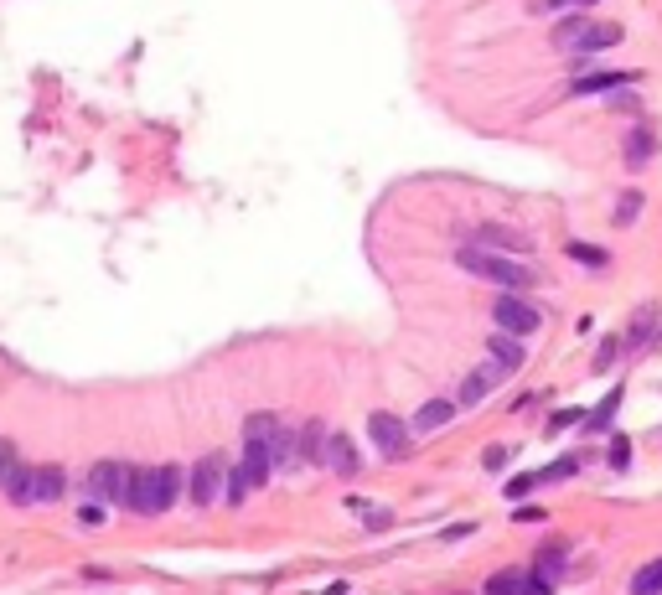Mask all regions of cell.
<instances>
[{"label":"cell","instance_id":"cell-8","mask_svg":"<svg viewBox=\"0 0 662 595\" xmlns=\"http://www.w3.org/2000/svg\"><path fill=\"white\" fill-rule=\"evenodd\" d=\"M487 595H549V580L538 570H502L487 580Z\"/></svg>","mask_w":662,"mask_h":595},{"label":"cell","instance_id":"cell-6","mask_svg":"<svg viewBox=\"0 0 662 595\" xmlns=\"http://www.w3.org/2000/svg\"><path fill=\"white\" fill-rule=\"evenodd\" d=\"M492 316H497V326H502V332H513V337H528V332H538V326H544V316H538L528 301H518L513 290H507L502 301L492 306Z\"/></svg>","mask_w":662,"mask_h":595},{"label":"cell","instance_id":"cell-20","mask_svg":"<svg viewBox=\"0 0 662 595\" xmlns=\"http://www.w3.org/2000/svg\"><path fill=\"white\" fill-rule=\"evenodd\" d=\"M616 409H621V389H611L606 399H600V409H595V414H585V425H590V430H606V425L616 420Z\"/></svg>","mask_w":662,"mask_h":595},{"label":"cell","instance_id":"cell-11","mask_svg":"<svg viewBox=\"0 0 662 595\" xmlns=\"http://www.w3.org/2000/svg\"><path fill=\"white\" fill-rule=\"evenodd\" d=\"M487 357H497V363H502V368H513V373H518V368L528 363L523 342H518L513 332H502V326H497V332H492V342H487Z\"/></svg>","mask_w":662,"mask_h":595},{"label":"cell","instance_id":"cell-18","mask_svg":"<svg viewBox=\"0 0 662 595\" xmlns=\"http://www.w3.org/2000/svg\"><path fill=\"white\" fill-rule=\"evenodd\" d=\"M631 595H662V559L642 564V570L631 575Z\"/></svg>","mask_w":662,"mask_h":595},{"label":"cell","instance_id":"cell-5","mask_svg":"<svg viewBox=\"0 0 662 595\" xmlns=\"http://www.w3.org/2000/svg\"><path fill=\"white\" fill-rule=\"evenodd\" d=\"M368 435H373V445H378L388 461H404L409 456V425L399 420V414H388V409L368 414Z\"/></svg>","mask_w":662,"mask_h":595},{"label":"cell","instance_id":"cell-22","mask_svg":"<svg viewBox=\"0 0 662 595\" xmlns=\"http://www.w3.org/2000/svg\"><path fill=\"white\" fill-rule=\"evenodd\" d=\"M249 492H254V476H249L244 466H238V471L228 476V502H233V508H238V502H244Z\"/></svg>","mask_w":662,"mask_h":595},{"label":"cell","instance_id":"cell-29","mask_svg":"<svg viewBox=\"0 0 662 595\" xmlns=\"http://www.w3.org/2000/svg\"><path fill=\"white\" fill-rule=\"evenodd\" d=\"M626 461H631V445L616 435V440H611V466H626Z\"/></svg>","mask_w":662,"mask_h":595},{"label":"cell","instance_id":"cell-2","mask_svg":"<svg viewBox=\"0 0 662 595\" xmlns=\"http://www.w3.org/2000/svg\"><path fill=\"white\" fill-rule=\"evenodd\" d=\"M456 264H461L466 275L492 280V285H502V290H528V285H538V275L528 270V264L507 259V254H497V249H487V244H466V249L456 254Z\"/></svg>","mask_w":662,"mask_h":595},{"label":"cell","instance_id":"cell-21","mask_svg":"<svg viewBox=\"0 0 662 595\" xmlns=\"http://www.w3.org/2000/svg\"><path fill=\"white\" fill-rule=\"evenodd\" d=\"M559 570H564V544H544V554H538V575L554 580Z\"/></svg>","mask_w":662,"mask_h":595},{"label":"cell","instance_id":"cell-30","mask_svg":"<svg viewBox=\"0 0 662 595\" xmlns=\"http://www.w3.org/2000/svg\"><path fill=\"white\" fill-rule=\"evenodd\" d=\"M611 357H616V342H600V352H595V368H611Z\"/></svg>","mask_w":662,"mask_h":595},{"label":"cell","instance_id":"cell-13","mask_svg":"<svg viewBox=\"0 0 662 595\" xmlns=\"http://www.w3.org/2000/svg\"><path fill=\"white\" fill-rule=\"evenodd\" d=\"M616 83H637V73H611V68H600V73H580L575 83V94H600V88H616Z\"/></svg>","mask_w":662,"mask_h":595},{"label":"cell","instance_id":"cell-7","mask_svg":"<svg viewBox=\"0 0 662 595\" xmlns=\"http://www.w3.org/2000/svg\"><path fill=\"white\" fill-rule=\"evenodd\" d=\"M223 487H228V476H223V456H202V461L192 466V502H197V508H207V502L228 497Z\"/></svg>","mask_w":662,"mask_h":595},{"label":"cell","instance_id":"cell-9","mask_svg":"<svg viewBox=\"0 0 662 595\" xmlns=\"http://www.w3.org/2000/svg\"><path fill=\"white\" fill-rule=\"evenodd\" d=\"M507 373H513V368H502V363H497V357H492V363H487V368H476V373H471V378L461 383V394H456V404H461V409H471V404H481V399H487V394L497 389V383H502Z\"/></svg>","mask_w":662,"mask_h":595},{"label":"cell","instance_id":"cell-25","mask_svg":"<svg viewBox=\"0 0 662 595\" xmlns=\"http://www.w3.org/2000/svg\"><path fill=\"white\" fill-rule=\"evenodd\" d=\"M569 425H585V414H580V409H559L554 420H549V430H554V435H559V430H569Z\"/></svg>","mask_w":662,"mask_h":595},{"label":"cell","instance_id":"cell-32","mask_svg":"<svg viewBox=\"0 0 662 595\" xmlns=\"http://www.w3.org/2000/svg\"><path fill=\"white\" fill-rule=\"evenodd\" d=\"M554 11H569V6H585V0H549Z\"/></svg>","mask_w":662,"mask_h":595},{"label":"cell","instance_id":"cell-16","mask_svg":"<svg viewBox=\"0 0 662 595\" xmlns=\"http://www.w3.org/2000/svg\"><path fill=\"white\" fill-rule=\"evenodd\" d=\"M300 440H306V461L326 466V445H331L326 425H321V420H306V430H300Z\"/></svg>","mask_w":662,"mask_h":595},{"label":"cell","instance_id":"cell-15","mask_svg":"<svg viewBox=\"0 0 662 595\" xmlns=\"http://www.w3.org/2000/svg\"><path fill=\"white\" fill-rule=\"evenodd\" d=\"M657 156V135L652 130H631L626 135V166H647Z\"/></svg>","mask_w":662,"mask_h":595},{"label":"cell","instance_id":"cell-14","mask_svg":"<svg viewBox=\"0 0 662 595\" xmlns=\"http://www.w3.org/2000/svg\"><path fill=\"white\" fill-rule=\"evenodd\" d=\"M476 238H481L487 249H502V254H528V238L513 233V228H481Z\"/></svg>","mask_w":662,"mask_h":595},{"label":"cell","instance_id":"cell-27","mask_svg":"<svg viewBox=\"0 0 662 595\" xmlns=\"http://www.w3.org/2000/svg\"><path fill=\"white\" fill-rule=\"evenodd\" d=\"M559 476H575V461H554V466H544V471H538V482H559Z\"/></svg>","mask_w":662,"mask_h":595},{"label":"cell","instance_id":"cell-23","mask_svg":"<svg viewBox=\"0 0 662 595\" xmlns=\"http://www.w3.org/2000/svg\"><path fill=\"white\" fill-rule=\"evenodd\" d=\"M637 207H642V192H621V202H616V223L626 228L631 218H637Z\"/></svg>","mask_w":662,"mask_h":595},{"label":"cell","instance_id":"cell-17","mask_svg":"<svg viewBox=\"0 0 662 595\" xmlns=\"http://www.w3.org/2000/svg\"><path fill=\"white\" fill-rule=\"evenodd\" d=\"M652 337H657V311H652V306H642L637 316H631V332H626V342H631V347H647Z\"/></svg>","mask_w":662,"mask_h":595},{"label":"cell","instance_id":"cell-26","mask_svg":"<svg viewBox=\"0 0 662 595\" xmlns=\"http://www.w3.org/2000/svg\"><path fill=\"white\" fill-rule=\"evenodd\" d=\"M533 487H538V476H513V482H507L502 492H507V497H513V502H518V497H528Z\"/></svg>","mask_w":662,"mask_h":595},{"label":"cell","instance_id":"cell-3","mask_svg":"<svg viewBox=\"0 0 662 595\" xmlns=\"http://www.w3.org/2000/svg\"><path fill=\"white\" fill-rule=\"evenodd\" d=\"M616 42H621V26L611 21H559V32H554L559 52H606Z\"/></svg>","mask_w":662,"mask_h":595},{"label":"cell","instance_id":"cell-12","mask_svg":"<svg viewBox=\"0 0 662 595\" xmlns=\"http://www.w3.org/2000/svg\"><path fill=\"white\" fill-rule=\"evenodd\" d=\"M456 409H461L456 399H430L425 409L414 414V430H419V435H430V430H440V425H450V420H456Z\"/></svg>","mask_w":662,"mask_h":595},{"label":"cell","instance_id":"cell-19","mask_svg":"<svg viewBox=\"0 0 662 595\" xmlns=\"http://www.w3.org/2000/svg\"><path fill=\"white\" fill-rule=\"evenodd\" d=\"M21 471H26V466L16 461V445H11V440H0V492H11Z\"/></svg>","mask_w":662,"mask_h":595},{"label":"cell","instance_id":"cell-10","mask_svg":"<svg viewBox=\"0 0 662 595\" xmlns=\"http://www.w3.org/2000/svg\"><path fill=\"white\" fill-rule=\"evenodd\" d=\"M326 466L337 471V476H357V471H363V456H357V445H352L347 435H331V445H326Z\"/></svg>","mask_w":662,"mask_h":595},{"label":"cell","instance_id":"cell-1","mask_svg":"<svg viewBox=\"0 0 662 595\" xmlns=\"http://www.w3.org/2000/svg\"><path fill=\"white\" fill-rule=\"evenodd\" d=\"M182 497V466H135V482H130V513L140 518H156L166 513L171 502Z\"/></svg>","mask_w":662,"mask_h":595},{"label":"cell","instance_id":"cell-31","mask_svg":"<svg viewBox=\"0 0 662 595\" xmlns=\"http://www.w3.org/2000/svg\"><path fill=\"white\" fill-rule=\"evenodd\" d=\"M104 513H99V502H88V508H78V523H88V528H94Z\"/></svg>","mask_w":662,"mask_h":595},{"label":"cell","instance_id":"cell-4","mask_svg":"<svg viewBox=\"0 0 662 595\" xmlns=\"http://www.w3.org/2000/svg\"><path fill=\"white\" fill-rule=\"evenodd\" d=\"M130 482H135V466L125 461H94L88 471V502H119V508H130Z\"/></svg>","mask_w":662,"mask_h":595},{"label":"cell","instance_id":"cell-24","mask_svg":"<svg viewBox=\"0 0 662 595\" xmlns=\"http://www.w3.org/2000/svg\"><path fill=\"white\" fill-rule=\"evenodd\" d=\"M569 259H580V264H595V270H606V249H590V244H569Z\"/></svg>","mask_w":662,"mask_h":595},{"label":"cell","instance_id":"cell-28","mask_svg":"<svg viewBox=\"0 0 662 595\" xmlns=\"http://www.w3.org/2000/svg\"><path fill=\"white\" fill-rule=\"evenodd\" d=\"M507 456H513V451H507V445H492V451L481 456V461H487V471H502V466H507Z\"/></svg>","mask_w":662,"mask_h":595}]
</instances>
